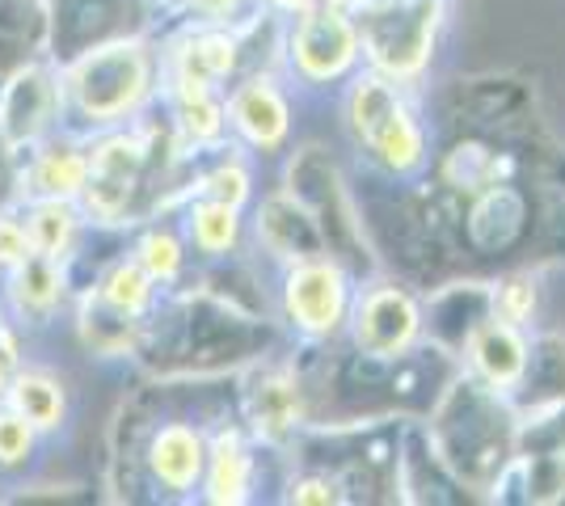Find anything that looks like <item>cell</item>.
I'll list each match as a JSON object with an SVG mask.
<instances>
[{
  "instance_id": "cell-27",
  "label": "cell",
  "mask_w": 565,
  "mask_h": 506,
  "mask_svg": "<svg viewBox=\"0 0 565 506\" xmlns=\"http://www.w3.org/2000/svg\"><path fill=\"white\" fill-rule=\"evenodd\" d=\"M190 9H203V13H212V18H220V13H228L236 0H186Z\"/></svg>"
},
{
  "instance_id": "cell-8",
  "label": "cell",
  "mask_w": 565,
  "mask_h": 506,
  "mask_svg": "<svg viewBox=\"0 0 565 506\" xmlns=\"http://www.w3.org/2000/svg\"><path fill=\"white\" fill-rule=\"evenodd\" d=\"M228 115H233L236 131L254 148H279L287 136V101L275 89V80H266V76L245 80L228 97Z\"/></svg>"
},
{
  "instance_id": "cell-26",
  "label": "cell",
  "mask_w": 565,
  "mask_h": 506,
  "mask_svg": "<svg viewBox=\"0 0 565 506\" xmlns=\"http://www.w3.org/2000/svg\"><path fill=\"white\" fill-rule=\"evenodd\" d=\"M30 254H34V245L25 233V219L0 216V266H18Z\"/></svg>"
},
{
  "instance_id": "cell-9",
  "label": "cell",
  "mask_w": 565,
  "mask_h": 506,
  "mask_svg": "<svg viewBox=\"0 0 565 506\" xmlns=\"http://www.w3.org/2000/svg\"><path fill=\"white\" fill-rule=\"evenodd\" d=\"M258 237L266 241L270 254H279L287 262H305V258H321V228L305 216L296 203L287 198H266L258 212Z\"/></svg>"
},
{
  "instance_id": "cell-6",
  "label": "cell",
  "mask_w": 565,
  "mask_h": 506,
  "mask_svg": "<svg viewBox=\"0 0 565 506\" xmlns=\"http://www.w3.org/2000/svg\"><path fill=\"white\" fill-rule=\"evenodd\" d=\"M207 439L186 427V422H166L161 431L148 439V473L166 485L169 494H190L207 473Z\"/></svg>"
},
{
  "instance_id": "cell-21",
  "label": "cell",
  "mask_w": 565,
  "mask_h": 506,
  "mask_svg": "<svg viewBox=\"0 0 565 506\" xmlns=\"http://www.w3.org/2000/svg\"><path fill=\"white\" fill-rule=\"evenodd\" d=\"M228 122V106H220L215 94H199V97H182V115H178V127L190 144H215L220 131Z\"/></svg>"
},
{
  "instance_id": "cell-3",
  "label": "cell",
  "mask_w": 565,
  "mask_h": 506,
  "mask_svg": "<svg viewBox=\"0 0 565 506\" xmlns=\"http://www.w3.org/2000/svg\"><path fill=\"white\" fill-rule=\"evenodd\" d=\"M291 60L312 80H330V76L347 73L354 60V25L347 22V13L330 0L305 4L296 34H291Z\"/></svg>"
},
{
  "instance_id": "cell-4",
  "label": "cell",
  "mask_w": 565,
  "mask_h": 506,
  "mask_svg": "<svg viewBox=\"0 0 565 506\" xmlns=\"http://www.w3.org/2000/svg\"><path fill=\"white\" fill-rule=\"evenodd\" d=\"M465 355H469L472 376L481 385L498 388V392H515L527 380V367H532V337L515 321H502V316H486L469 337H465Z\"/></svg>"
},
{
  "instance_id": "cell-1",
  "label": "cell",
  "mask_w": 565,
  "mask_h": 506,
  "mask_svg": "<svg viewBox=\"0 0 565 506\" xmlns=\"http://www.w3.org/2000/svg\"><path fill=\"white\" fill-rule=\"evenodd\" d=\"M143 85H148L143 47L140 43H115V47H102L97 55L81 60V64L72 68L68 89H72V97L81 101L85 115L110 122L140 101Z\"/></svg>"
},
{
  "instance_id": "cell-15",
  "label": "cell",
  "mask_w": 565,
  "mask_h": 506,
  "mask_svg": "<svg viewBox=\"0 0 565 506\" xmlns=\"http://www.w3.org/2000/svg\"><path fill=\"white\" fill-rule=\"evenodd\" d=\"M4 401L22 413V418H30L39 434L64 427V410H68V401H64L60 380H51L47 372H18V376L9 380Z\"/></svg>"
},
{
  "instance_id": "cell-24",
  "label": "cell",
  "mask_w": 565,
  "mask_h": 506,
  "mask_svg": "<svg viewBox=\"0 0 565 506\" xmlns=\"http://www.w3.org/2000/svg\"><path fill=\"white\" fill-rule=\"evenodd\" d=\"M203 194L228 203V207H241L249 198V173H245V165H236V161H224L215 173L203 177Z\"/></svg>"
},
{
  "instance_id": "cell-25",
  "label": "cell",
  "mask_w": 565,
  "mask_h": 506,
  "mask_svg": "<svg viewBox=\"0 0 565 506\" xmlns=\"http://www.w3.org/2000/svg\"><path fill=\"white\" fill-rule=\"evenodd\" d=\"M287 503H300V506H330V503H342V494H338V482L333 477H296L291 489H287Z\"/></svg>"
},
{
  "instance_id": "cell-17",
  "label": "cell",
  "mask_w": 565,
  "mask_h": 506,
  "mask_svg": "<svg viewBox=\"0 0 565 506\" xmlns=\"http://www.w3.org/2000/svg\"><path fill=\"white\" fill-rule=\"evenodd\" d=\"M152 288H157V279H152L136 258H131V262L122 258V262H115L102 274V283H97V304H106V309H115V313L140 321V316L152 309Z\"/></svg>"
},
{
  "instance_id": "cell-13",
  "label": "cell",
  "mask_w": 565,
  "mask_h": 506,
  "mask_svg": "<svg viewBox=\"0 0 565 506\" xmlns=\"http://www.w3.org/2000/svg\"><path fill=\"white\" fill-rule=\"evenodd\" d=\"M254 427L266 439H279L300 422V380L291 372H266L258 388H249Z\"/></svg>"
},
{
  "instance_id": "cell-11",
  "label": "cell",
  "mask_w": 565,
  "mask_h": 506,
  "mask_svg": "<svg viewBox=\"0 0 565 506\" xmlns=\"http://www.w3.org/2000/svg\"><path fill=\"white\" fill-rule=\"evenodd\" d=\"M363 144H367V152L376 157L380 165L405 173V169H414L423 161V127L414 119V110H409L405 101H397V106L363 136Z\"/></svg>"
},
{
  "instance_id": "cell-28",
  "label": "cell",
  "mask_w": 565,
  "mask_h": 506,
  "mask_svg": "<svg viewBox=\"0 0 565 506\" xmlns=\"http://www.w3.org/2000/svg\"><path fill=\"white\" fill-rule=\"evenodd\" d=\"M9 380H13V359H9V351H0V397L9 392Z\"/></svg>"
},
{
  "instance_id": "cell-12",
  "label": "cell",
  "mask_w": 565,
  "mask_h": 506,
  "mask_svg": "<svg viewBox=\"0 0 565 506\" xmlns=\"http://www.w3.org/2000/svg\"><path fill=\"white\" fill-rule=\"evenodd\" d=\"M9 295L18 304L22 316H51L60 295H64V279H60V262L43 258V254H30L13 266V279H9Z\"/></svg>"
},
{
  "instance_id": "cell-23",
  "label": "cell",
  "mask_w": 565,
  "mask_h": 506,
  "mask_svg": "<svg viewBox=\"0 0 565 506\" xmlns=\"http://www.w3.org/2000/svg\"><path fill=\"white\" fill-rule=\"evenodd\" d=\"M34 439H39L34 422L22 418V413L4 401V406H0V469H18V464H25L30 452H34Z\"/></svg>"
},
{
  "instance_id": "cell-7",
  "label": "cell",
  "mask_w": 565,
  "mask_h": 506,
  "mask_svg": "<svg viewBox=\"0 0 565 506\" xmlns=\"http://www.w3.org/2000/svg\"><path fill=\"white\" fill-rule=\"evenodd\" d=\"M233 68H236L233 34L199 30L194 39H186L182 47L173 51V85H178V97L215 94V80H224Z\"/></svg>"
},
{
  "instance_id": "cell-5",
  "label": "cell",
  "mask_w": 565,
  "mask_h": 506,
  "mask_svg": "<svg viewBox=\"0 0 565 506\" xmlns=\"http://www.w3.org/2000/svg\"><path fill=\"white\" fill-rule=\"evenodd\" d=\"M418 334V304L397 288H376L363 295L359 313H354V342L359 351L388 359L409 346V337Z\"/></svg>"
},
{
  "instance_id": "cell-14",
  "label": "cell",
  "mask_w": 565,
  "mask_h": 506,
  "mask_svg": "<svg viewBox=\"0 0 565 506\" xmlns=\"http://www.w3.org/2000/svg\"><path fill=\"white\" fill-rule=\"evenodd\" d=\"M30 182H34L39 198H72L76 203L89 186V157L72 144H55L34 157Z\"/></svg>"
},
{
  "instance_id": "cell-19",
  "label": "cell",
  "mask_w": 565,
  "mask_h": 506,
  "mask_svg": "<svg viewBox=\"0 0 565 506\" xmlns=\"http://www.w3.org/2000/svg\"><path fill=\"white\" fill-rule=\"evenodd\" d=\"M536 309H541V288H536L532 274H511L490 291V313L502 316V321H515L523 330L532 325Z\"/></svg>"
},
{
  "instance_id": "cell-20",
  "label": "cell",
  "mask_w": 565,
  "mask_h": 506,
  "mask_svg": "<svg viewBox=\"0 0 565 506\" xmlns=\"http://www.w3.org/2000/svg\"><path fill=\"white\" fill-rule=\"evenodd\" d=\"M136 262L157 279V283H173L182 274V241L169 233V228H148L136 245Z\"/></svg>"
},
{
  "instance_id": "cell-16",
  "label": "cell",
  "mask_w": 565,
  "mask_h": 506,
  "mask_svg": "<svg viewBox=\"0 0 565 506\" xmlns=\"http://www.w3.org/2000/svg\"><path fill=\"white\" fill-rule=\"evenodd\" d=\"M76 228H81V216H76L72 198H34V207L25 216V233H30L34 254L55 258V262L68 258L72 241H76Z\"/></svg>"
},
{
  "instance_id": "cell-22",
  "label": "cell",
  "mask_w": 565,
  "mask_h": 506,
  "mask_svg": "<svg viewBox=\"0 0 565 506\" xmlns=\"http://www.w3.org/2000/svg\"><path fill=\"white\" fill-rule=\"evenodd\" d=\"M498 177V161L486 152V148H456L448 157V182L456 191H486V186H494Z\"/></svg>"
},
{
  "instance_id": "cell-18",
  "label": "cell",
  "mask_w": 565,
  "mask_h": 506,
  "mask_svg": "<svg viewBox=\"0 0 565 506\" xmlns=\"http://www.w3.org/2000/svg\"><path fill=\"white\" fill-rule=\"evenodd\" d=\"M190 241L199 245V254L207 258H224L233 254L236 241H241V219H236V207L220 203V198H199L190 207Z\"/></svg>"
},
{
  "instance_id": "cell-2",
  "label": "cell",
  "mask_w": 565,
  "mask_h": 506,
  "mask_svg": "<svg viewBox=\"0 0 565 506\" xmlns=\"http://www.w3.org/2000/svg\"><path fill=\"white\" fill-rule=\"evenodd\" d=\"M282 309L287 321L308 337H326L333 334L347 309H351V288H347V274L333 258H305V262H291L287 270V283H282Z\"/></svg>"
},
{
  "instance_id": "cell-10",
  "label": "cell",
  "mask_w": 565,
  "mask_h": 506,
  "mask_svg": "<svg viewBox=\"0 0 565 506\" xmlns=\"http://www.w3.org/2000/svg\"><path fill=\"white\" fill-rule=\"evenodd\" d=\"M249 482H254V460L245 452L241 434L220 431L207 448V473H203V498L220 506H236L249 498Z\"/></svg>"
}]
</instances>
